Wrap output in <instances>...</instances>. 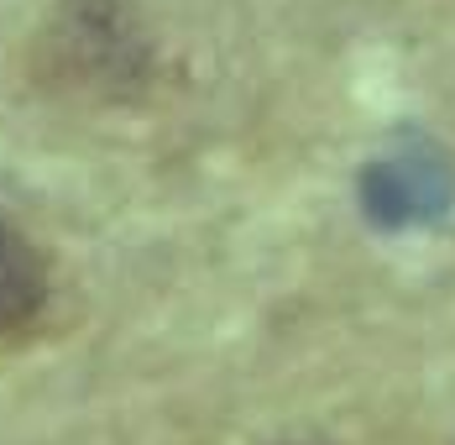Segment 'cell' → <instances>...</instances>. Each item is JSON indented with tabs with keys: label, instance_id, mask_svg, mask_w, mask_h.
Listing matches in <instances>:
<instances>
[{
	"label": "cell",
	"instance_id": "cell-1",
	"mask_svg": "<svg viewBox=\"0 0 455 445\" xmlns=\"http://www.w3.org/2000/svg\"><path fill=\"white\" fill-rule=\"evenodd\" d=\"M32 85L79 105H137L157 79V47L132 0H52L27 43Z\"/></svg>",
	"mask_w": 455,
	"mask_h": 445
},
{
	"label": "cell",
	"instance_id": "cell-3",
	"mask_svg": "<svg viewBox=\"0 0 455 445\" xmlns=\"http://www.w3.org/2000/svg\"><path fill=\"white\" fill-rule=\"evenodd\" d=\"M283 445H319V441H283Z\"/></svg>",
	"mask_w": 455,
	"mask_h": 445
},
{
	"label": "cell",
	"instance_id": "cell-2",
	"mask_svg": "<svg viewBox=\"0 0 455 445\" xmlns=\"http://www.w3.org/2000/svg\"><path fill=\"white\" fill-rule=\"evenodd\" d=\"M47 299H52V272L43 247L11 215H0V341L37 330Z\"/></svg>",
	"mask_w": 455,
	"mask_h": 445
}]
</instances>
